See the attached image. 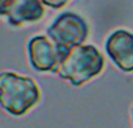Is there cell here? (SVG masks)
Returning a JSON list of instances; mask_svg holds the SVG:
<instances>
[{
	"mask_svg": "<svg viewBox=\"0 0 133 128\" xmlns=\"http://www.w3.org/2000/svg\"><path fill=\"white\" fill-rule=\"evenodd\" d=\"M25 53L30 67L38 74H56L64 58L45 33L30 36L25 44Z\"/></svg>",
	"mask_w": 133,
	"mask_h": 128,
	"instance_id": "obj_4",
	"label": "cell"
},
{
	"mask_svg": "<svg viewBox=\"0 0 133 128\" xmlns=\"http://www.w3.org/2000/svg\"><path fill=\"white\" fill-rule=\"evenodd\" d=\"M8 3H10V0H0V19H3L5 11L8 8Z\"/></svg>",
	"mask_w": 133,
	"mask_h": 128,
	"instance_id": "obj_8",
	"label": "cell"
},
{
	"mask_svg": "<svg viewBox=\"0 0 133 128\" xmlns=\"http://www.w3.org/2000/svg\"><path fill=\"white\" fill-rule=\"evenodd\" d=\"M103 69L105 58L102 52L92 44H83L68 52L55 75L74 88H80L99 77Z\"/></svg>",
	"mask_w": 133,
	"mask_h": 128,
	"instance_id": "obj_2",
	"label": "cell"
},
{
	"mask_svg": "<svg viewBox=\"0 0 133 128\" xmlns=\"http://www.w3.org/2000/svg\"><path fill=\"white\" fill-rule=\"evenodd\" d=\"M41 2L44 3L45 8H50V10H61V8H64L66 5H68L69 2H72V0H41Z\"/></svg>",
	"mask_w": 133,
	"mask_h": 128,
	"instance_id": "obj_7",
	"label": "cell"
},
{
	"mask_svg": "<svg viewBox=\"0 0 133 128\" xmlns=\"http://www.w3.org/2000/svg\"><path fill=\"white\" fill-rule=\"evenodd\" d=\"M105 52L114 66L125 72H133V33L124 28L111 31L105 39Z\"/></svg>",
	"mask_w": 133,
	"mask_h": 128,
	"instance_id": "obj_5",
	"label": "cell"
},
{
	"mask_svg": "<svg viewBox=\"0 0 133 128\" xmlns=\"http://www.w3.org/2000/svg\"><path fill=\"white\" fill-rule=\"evenodd\" d=\"M130 114H131V125H133V106H131V111H130Z\"/></svg>",
	"mask_w": 133,
	"mask_h": 128,
	"instance_id": "obj_9",
	"label": "cell"
},
{
	"mask_svg": "<svg viewBox=\"0 0 133 128\" xmlns=\"http://www.w3.org/2000/svg\"><path fill=\"white\" fill-rule=\"evenodd\" d=\"M45 17V6L41 0H10L3 20L11 28H24L41 22Z\"/></svg>",
	"mask_w": 133,
	"mask_h": 128,
	"instance_id": "obj_6",
	"label": "cell"
},
{
	"mask_svg": "<svg viewBox=\"0 0 133 128\" xmlns=\"http://www.w3.org/2000/svg\"><path fill=\"white\" fill-rule=\"evenodd\" d=\"M45 34L53 41L63 56L74 47L86 44L91 34L89 22L77 11H63L56 14L45 28Z\"/></svg>",
	"mask_w": 133,
	"mask_h": 128,
	"instance_id": "obj_3",
	"label": "cell"
},
{
	"mask_svg": "<svg viewBox=\"0 0 133 128\" xmlns=\"http://www.w3.org/2000/svg\"><path fill=\"white\" fill-rule=\"evenodd\" d=\"M41 98L42 92L35 78L14 70L0 72V109L10 117H25L41 103Z\"/></svg>",
	"mask_w": 133,
	"mask_h": 128,
	"instance_id": "obj_1",
	"label": "cell"
}]
</instances>
